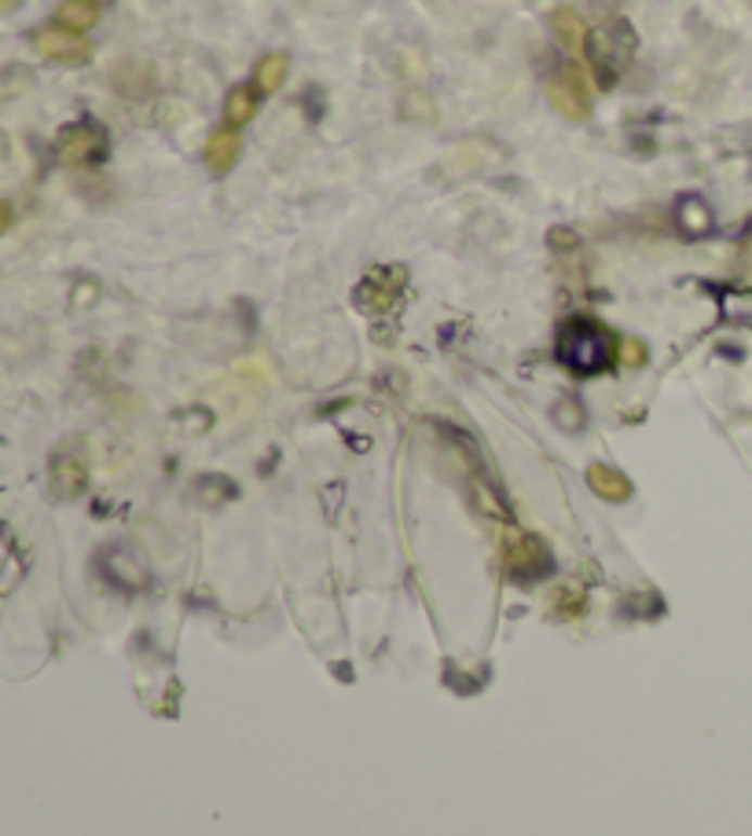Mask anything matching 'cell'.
<instances>
[{"instance_id": "cell-7", "label": "cell", "mask_w": 752, "mask_h": 836, "mask_svg": "<svg viewBox=\"0 0 752 836\" xmlns=\"http://www.w3.org/2000/svg\"><path fill=\"white\" fill-rule=\"evenodd\" d=\"M235 162H239V132L231 129V125H225V129H217L214 137L206 140V166L214 172H228Z\"/></svg>"}, {"instance_id": "cell-17", "label": "cell", "mask_w": 752, "mask_h": 836, "mask_svg": "<svg viewBox=\"0 0 752 836\" xmlns=\"http://www.w3.org/2000/svg\"><path fill=\"white\" fill-rule=\"evenodd\" d=\"M8 228H12V206H8V202H0V235H4Z\"/></svg>"}, {"instance_id": "cell-14", "label": "cell", "mask_w": 752, "mask_h": 836, "mask_svg": "<svg viewBox=\"0 0 752 836\" xmlns=\"http://www.w3.org/2000/svg\"><path fill=\"white\" fill-rule=\"evenodd\" d=\"M679 220H683V228H687V232L698 235V232H705V228H709V209L701 206L698 198H687V202H683V209H679Z\"/></svg>"}, {"instance_id": "cell-2", "label": "cell", "mask_w": 752, "mask_h": 836, "mask_svg": "<svg viewBox=\"0 0 752 836\" xmlns=\"http://www.w3.org/2000/svg\"><path fill=\"white\" fill-rule=\"evenodd\" d=\"M55 155H60L63 166L71 169H81V166H92L107 155V129L92 118H81L55 137Z\"/></svg>"}, {"instance_id": "cell-8", "label": "cell", "mask_w": 752, "mask_h": 836, "mask_svg": "<svg viewBox=\"0 0 752 836\" xmlns=\"http://www.w3.org/2000/svg\"><path fill=\"white\" fill-rule=\"evenodd\" d=\"M95 18H100V8H95L92 0H63V4L55 8V26L74 30V34L92 30Z\"/></svg>"}, {"instance_id": "cell-12", "label": "cell", "mask_w": 752, "mask_h": 836, "mask_svg": "<svg viewBox=\"0 0 752 836\" xmlns=\"http://www.w3.org/2000/svg\"><path fill=\"white\" fill-rule=\"evenodd\" d=\"M81 485H85V466L77 463V459H60V463H55V488H60L63 496H74L81 492Z\"/></svg>"}, {"instance_id": "cell-6", "label": "cell", "mask_w": 752, "mask_h": 836, "mask_svg": "<svg viewBox=\"0 0 752 836\" xmlns=\"http://www.w3.org/2000/svg\"><path fill=\"white\" fill-rule=\"evenodd\" d=\"M551 26H555V37L569 48V52H573V55H587V41H591V30H587L584 15L576 12V8H569V4L555 8Z\"/></svg>"}, {"instance_id": "cell-13", "label": "cell", "mask_w": 752, "mask_h": 836, "mask_svg": "<svg viewBox=\"0 0 752 836\" xmlns=\"http://www.w3.org/2000/svg\"><path fill=\"white\" fill-rule=\"evenodd\" d=\"M533 557H547V551H544V543L539 540H518L514 546H510V569L514 573H522V569H528V576H536L533 573ZM525 576V573H522Z\"/></svg>"}, {"instance_id": "cell-5", "label": "cell", "mask_w": 752, "mask_h": 836, "mask_svg": "<svg viewBox=\"0 0 752 836\" xmlns=\"http://www.w3.org/2000/svg\"><path fill=\"white\" fill-rule=\"evenodd\" d=\"M404 286V268H374V272L360 283V301L368 305V309H390L393 301H397Z\"/></svg>"}, {"instance_id": "cell-11", "label": "cell", "mask_w": 752, "mask_h": 836, "mask_svg": "<svg viewBox=\"0 0 752 836\" xmlns=\"http://www.w3.org/2000/svg\"><path fill=\"white\" fill-rule=\"evenodd\" d=\"M286 74H291V60H286L283 52L265 55V60L254 66V81L262 85V92H279L286 81Z\"/></svg>"}, {"instance_id": "cell-10", "label": "cell", "mask_w": 752, "mask_h": 836, "mask_svg": "<svg viewBox=\"0 0 752 836\" xmlns=\"http://www.w3.org/2000/svg\"><path fill=\"white\" fill-rule=\"evenodd\" d=\"M257 114V92L250 89V85H235L228 95H225V118L231 129H239V125H246L250 118Z\"/></svg>"}, {"instance_id": "cell-1", "label": "cell", "mask_w": 752, "mask_h": 836, "mask_svg": "<svg viewBox=\"0 0 752 836\" xmlns=\"http://www.w3.org/2000/svg\"><path fill=\"white\" fill-rule=\"evenodd\" d=\"M558 357H562L573 371L595 374L606 371L616 357L613 338L606 326H599L595 320H573L562 326V338H558Z\"/></svg>"}, {"instance_id": "cell-18", "label": "cell", "mask_w": 752, "mask_h": 836, "mask_svg": "<svg viewBox=\"0 0 752 836\" xmlns=\"http://www.w3.org/2000/svg\"><path fill=\"white\" fill-rule=\"evenodd\" d=\"M18 4H23V0H0V12H12Z\"/></svg>"}, {"instance_id": "cell-3", "label": "cell", "mask_w": 752, "mask_h": 836, "mask_svg": "<svg viewBox=\"0 0 752 836\" xmlns=\"http://www.w3.org/2000/svg\"><path fill=\"white\" fill-rule=\"evenodd\" d=\"M34 52L52 63H66V66H81L92 60V44L85 41V34L63 30V26H55V23L34 34Z\"/></svg>"}, {"instance_id": "cell-16", "label": "cell", "mask_w": 752, "mask_h": 836, "mask_svg": "<svg viewBox=\"0 0 752 836\" xmlns=\"http://www.w3.org/2000/svg\"><path fill=\"white\" fill-rule=\"evenodd\" d=\"M576 243V235L569 232V228H555L551 232V246H573Z\"/></svg>"}, {"instance_id": "cell-4", "label": "cell", "mask_w": 752, "mask_h": 836, "mask_svg": "<svg viewBox=\"0 0 752 836\" xmlns=\"http://www.w3.org/2000/svg\"><path fill=\"white\" fill-rule=\"evenodd\" d=\"M547 95H551L555 111L565 114L569 121L591 118V95H587V81L576 66H565L562 74H555L551 85H547Z\"/></svg>"}, {"instance_id": "cell-9", "label": "cell", "mask_w": 752, "mask_h": 836, "mask_svg": "<svg viewBox=\"0 0 752 836\" xmlns=\"http://www.w3.org/2000/svg\"><path fill=\"white\" fill-rule=\"evenodd\" d=\"M587 480H591V488L599 492L602 499H628L632 496V485H628V477L621 474V470H613V466H602V463H595L591 470H587Z\"/></svg>"}, {"instance_id": "cell-15", "label": "cell", "mask_w": 752, "mask_h": 836, "mask_svg": "<svg viewBox=\"0 0 752 836\" xmlns=\"http://www.w3.org/2000/svg\"><path fill=\"white\" fill-rule=\"evenodd\" d=\"M642 360H646L642 345H639V342H624V363H632V368H639Z\"/></svg>"}, {"instance_id": "cell-19", "label": "cell", "mask_w": 752, "mask_h": 836, "mask_svg": "<svg viewBox=\"0 0 752 836\" xmlns=\"http://www.w3.org/2000/svg\"><path fill=\"white\" fill-rule=\"evenodd\" d=\"M92 4H95V0H92Z\"/></svg>"}]
</instances>
